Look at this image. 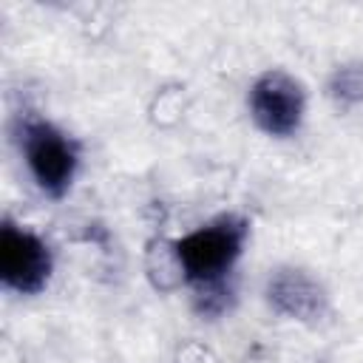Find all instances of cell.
<instances>
[{
	"mask_svg": "<svg viewBox=\"0 0 363 363\" xmlns=\"http://www.w3.org/2000/svg\"><path fill=\"white\" fill-rule=\"evenodd\" d=\"M250 111L261 130L289 136L303 119V88L284 71H267L250 91Z\"/></svg>",
	"mask_w": 363,
	"mask_h": 363,
	"instance_id": "obj_4",
	"label": "cell"
},
{
	"mask_svg": "<svg viewBox=\"0 0 363 363\" xmlns=\"http://www.w3.org/2000/svg\"><path fill=\"white\" fill-rule=\"evenodd\" d=\"M244 238H247V224L241 218L224 216L173 241V255L190 284L213 286L238 261Z\"/></svg>",
	"mask_w": 363,
	"mask_h": 363,
	"instance_id": "obj_1",
	"label": "cell"
},
{
	"mask_svg": "<svg viewBox=\"0 0 363 363\" xmlns=\"http://www.w3.org/2000/svg\"><path fill=\"white\" fill-rule=\"evenodd\" d=\"M269 301L278 312L292 318H312L320 312V289L298 269H284L269 281Z\"/></svg>",
	"mask_w": 363,
	"mask_h": 363,
	"instance_id": "obj_5",
	"label": "cell"
},
{
	"mask_svg": "<svg viewBox=\"0 0 363 363\" xmlns=\"http://www.w3.org/2000/svg\"><path fill=\"white\" fill-rule=\"evenodd\" d=\"M0 278L9 289L34 295L51 278V250L40 235L11 221L0 227Z\"/></svg>",
	"mask_w": 363,
	"mask_h": 363,
	"instance_id": "obj_3",
	"label": "cell"
},
{
	"mask_svg": "<svg viewBox=\"0 0 363 363\" xmlns=\"http://www.w3.org/2000/svg\"><path fill=\"white\" fill-rule=\"evenodd\" d=\"M20 145H23V156L26 164L34 176V182L40 184L43 193L60 199L77 173V145L51 122L45 119H26L23 130H20Z\"/></svg>",
	"mask_w": 363,
	"mask_h": 363,
	"instance_id": "obj_2",
	"label": "cell"
}]
</instances>
